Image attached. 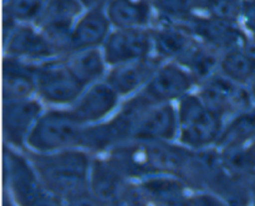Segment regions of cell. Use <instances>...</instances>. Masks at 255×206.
<instances>
[{"label":"cell","instance_id":"1","mask_svg":"<svg viewBox=\"0 0 255 206\" xmlns=\"http://www.w3.org/2000/svg\"><path fill=\"white\" fill-rule=\"evenodd\" d=\"M30 160L47 190L57 199L84 201L90 191L92 160L89 154L77 148L52 153L31 151Z\"/></svg>","mask_w":255,"mask_h":206},{"label":"cell","instance_id":"2","mask_svg":"<svg viewBox=\"0 0 255 206\" xmlns=\"http://www.w3.org/2000/svg\"><path fill=\"white\" fill-rule=\"evenodd\" d=\"M179 141L193 150L217 144L224 127V117L211 111L199 94L187 93L178 99Z\"/></svg>","mask_w":255,"mask_h":206},{"label":"cell","instance_id":"3","mask_svg":"<svg viewBox=\"0 0 255 206\" xmlns=\"http://www.w3.org/2000/svg\"><path fill=\"white\" fill-rule=\"evenodd\" d=\"M85 124L71 109L42 113L29 134L26 145L35 153H52L81 146Z\"/></svg>","mask_w":255,"mask_h":206},{"label":"cell","instance_id":"4","mask_svg":"<svg viewBox=\"0 0 255 206\" xmlns=\"http://www.w3.org/2000/svg\"><path fill=\"white\" fill-rule=\"evenodd\" d=\"M86 87L76 78L65 57L37 62L36 93L44 102L56 106L74 104Z\"/></svg>","mask_w":255,"mask_h":206},{"label":"cell","instance_id":"5","mask_svg":"<svg viewBox=\"0 0 255 206\" xmlns=\"http://www.w3.org/2000/svg\"><path fill=\"white\" fill-rule=\"evenodd\" d=\"M5 175L12 196L20 205H45L59 201L42 183L30 160L5 148Z\"/></svg>","mask_w":255,"mask_h":206},{"label":"cell","instance_id":"6","mask_svg":"<svg viewBox=\"0 0 255 206\" xmlns=\"http://www.w3.org/2000/svg\"><path fill=\"white\" fill-rule=\"evenodd\" d=\"M198 94L211 111L224 118L248 111L255 103L251 86L237 83L221 71L201 84Z\"/></svg>","mask_w":255,"mask_h":206},{"label":"cell","instance_id":"7","mask_svg":"<svg viewBox=\"0 0 255 206\" xmlns=\"http://www.w3.org/2000/svg\"><path fill=\"white\" fill-rule=\"evenodd\" d=\"M152 51L153 40L151 30H147L146 27L116 29L110 32L102 45L105 60L111 67L148 57Z\"/></svg>","mask_w":255,"mask_h":206},{"label":"cell","instance_id":"8","mask_svg":"<svg viewBox=\"0 0 255 206\" xmlns=\"http://www.w3.org/2000/svg\"><path fill=\"white\" fill-rule=\"evenodd\" d=\"M42 114V106L31 98L6 99L2 104V132L7 145L21 149Z\"/></svg>","mask_w":255,"mask_h":206},{"label":"cell","instance_id":"9","mask_svg":"<svg viewBox=\"0 0 255 206\" xmlns=\"http://www.w3.org/2000/svg\"><path fill=\"white\" fill-rule=\"evenodd\" d=\"M196 84L192 74L178 62L162 64L141 93L152 103H168L181 99Z\"/></svg>","mask_w":255,"mask_h":206},{"label":"cell","instance_id":"10","mask_svg":"<svg viewBox=\"0 0 255 206\" xmlns=\"http://www.w3.org/2000/svg\"><path fill=\"white\" fill-rule=\"evenodd\" d=\"M178 25L188 30L199 41L222 54L242 47L248 36L234 22L224 21L213 16L198 17L193 15L186 21L178 22Z\"/></svg>","mask_w":255,"mask_h":206},{"label":"cell","instance_id":"11","mask_svg":"<svg viewBox=\"0 0 255 206\" xmlns=\"http://www.w3.org/2000/svg\"><path fill=\"white\" fill-rule=\"evenodd\" d=\"M4 49L6 56L17 57L31 62L61 57L41 30H36L29 22L16 24L14 29L4 36Z\"/></svg>","mask_w":255,"mask_h":206},{"label":"cell","instance_id":"12","mask_svg":"<svg viewBox=\"0 0 255 206\" xmlns=\"http://www.w3.org/2000/svg\"><path fill=\"white\" fill-rule=\"evenodd\" d=\"M178 133V112L168 102L152 104L144 111L134 127L132 139L168 143Z\"/></svg>","mask_w":255,"mask_h":206},{"label":"cell","instance_id":"13","mask_svg":"<svg viewBox=\"0 0 255 206\" xmlns=\"http://www.w3.org/2000/svg\"><path fill=\"white\" fill-rule=\"evenodd\" d=\"M120 97L116 89L105 79L87 87L70 109L81 123L89 126L99 123L111 114L119 104Z\"/></svg>","mask_w":255,"mask_h":206},{"label":"cell","instance_id":"14","mask_svg":"<svg viewBox=\"0 0 255 206\" xmlns=\"http://www.w3.org/2000/svg\"><path fill=\"white\" fill-rule=\"evenodd\" d=\"M162 64L163 59L159 56H148L119 64L112 66L111 71L107 73L106 81L121 97L129 96L143 88Z\"/></svg>","mask_w":255,"mask_h":206},{"label":"cell","instance_id":"15","mask_svg":"<svg viewBox=\"0 0 255 206\" xmlns=\"http://www.w3.org/2000/svg\"><path fill=\"white\" fill-rule=\"evenodd\" d=\"M111 26L105 7L89 9L72 26L70 35L71 52L102 46L111 32Z\"/></svg>","mask_w":255,"mask_h":206},{"label":"cell","instance_id":"16","mask_svg":"<svg viewBox=\"0 0 255 206\" xmlns=\"http://www.w3.org/2000/svg\"><path fill=\"white\" fill-rule=\"evenodd\" d=\"M37 62L6 56L2 61V98H29L36 92Z\"/></svg>","mask_w":255,"mask_h":206},{"label":"cell","instance_id":"17","mask_svg":"<svg viewBox=\"0 0 255 206\" xmlns=\"http://www.w3.org/2000/svg\"><path fill=\"white\" fill-rule=\"evenodd\" d=\"M125 176L111 160H94L90 173L91 195L101 203H120L128 189L125 184Z\"/></svg>","mask_w":255,"mask_h":206},{"label":"cell","instance_id":"18","mask_svg":"<svg viewBox=\"0 0 255 206\" xmlns=\"http://www.w3.org/2000/svg\"><path fill=\"white\" fill-rule=\"evenodd\" d=\"M222 55V52L196 39L188 51L176 62L182 65L192 74L196 83L201 86L219 71Z\"/></svg>","mask_w":255,"mask_h":206},{"label":"cell","instance_id":"19","mask_svg":"<svg viewBox=\"0 0 255 206\" xmlns=\"http://www.w3.org/2000/svg\"><path fill=\"white\" fill-rule=\"evenodd\" d=\"M153 50L163 60L178 61L196 41V37L181 25H163L151 30Z\"/></svg>","mask_w":255,"mask_h":206},{"label":"cell","instance_id":"20","mask_svg":"<svg viewBox=\"0 0 255 206\" xmlns=\"http://www.w3.org/2000/svg\"><path fill=\"white\" fill-rule=\"evenodd\" d=\"M105 10L116 29L146 27L152 16L148 0H109Z\"/></svg>","mask_w":255,"mask_h":206},{"label":"cell","instance_id":"21","mask_svg":"<svg viewBox=\"0 0 255 206\" xmlns=\"http://www.w3.org/2000/svg\"><path fill=\"white\" fill-rule=\"evenodd\" d=\"M84 6L79 0H44L39 16L34 21L36 27L44 29H72Z\"/></svg>","mask_w":255,"mask_h":206},{"label":"cell","instance_id":"22","mask_svg":"<svg viewBox=\"0 0 255 206\" xmlns=\"http://www.w3.org/2000/svg\"><path fill=\"white\" fill-rule=\"evenodd\" d=\"M174 174H156L146 176L141 184L137 185L144 200L156 203L181 204L186 200L184 185Z\"/></svg>","mask_w":255,"mask_h":206},{"label":"cell","instance_id":"23","mask_svg":"<svg viewBox=\"0 0 255 206\" xmlns=\"http://www.w3.org/2000/svg\"><path fill=\"white\" fill-rule=\"evenodd\" d=\"M65 60L72 73L86 88L101 81L105 76L107 62L104 52L99 50V47L74 51L65 56Z\"/></svg>","mask_w":255,"mask_h":206},{"label":"cell","instance_id":"24","mask_svg":"<svg viewBox=\"0 0 255 206\" xmlns=\"http://www.w3.org/2000/svg\"><path fill=\"white\" fill-rule=\"evenodd\" d=\"M255 136V106L253 108L232 117L224 124L216 145L222 149L242 146Z\"/></svg>","mask_w":255,"mask_h":206},{"label":"cell","instance_id":"25","mask_svg":"<svg viewBox=\"0 0 255 206\" xmlns=\"http://www.w3.org/2000/svg\"><path fill=\"white\" fill-rule=\"evenodd\" d=\"M219 71L237 83L251 86L255 81V65L242 47L229 50L222 55Z\"/></svg>","mask_w":255,"mask_h":206},{"label":"cell","instance_id":"26","mask_svg":"<svg viewBox=\"0 0 255 206\" xmlns=\"http://www.w3.org/2000/svg\"><path fill=\"white\" fill-rule=\"evenodd\" d=\"M157 11L174 22H183L193 16L198 7H206L207 0H152Z\"/></svg>","mask_w":255,"mask_h":206},{"label":"cell","instance_id":"27","mask_svg":"<svg viewBox=\"0 0 255 206\" xmlns=\"http://www.w3.org/2000/svg\"><path fill=\"white\" fill-rule=\"evenodd\" d=\"M42 5L44 0H4V16L16 22H34Z\"/></svg>","mask_w":255,"mask_h":206},{"label":"cell","instance_id":"28","mask_svg":"<svg viewBox=\"0 0 255 206\" xmlns=\"http://www.w3.org/2000/svg\"><path fill=\"white\" fill-rule=\"evenodd\" d=\"M206 9L209 16L238 24L242 17L243 0H208Z\"/></svg>","mask_w":255,"mask_h":206},{"label":"cell","instance_id":"29","mask_svg":"<svg viewBox=\"0 0 255 206\" xmlns=\"http://www.w3.org/2000/svg\"><path fill=\"white\" fill-rule=\"evenodd\" d=\"M242 19L246 29L255 36V0H243Z\"/></svg>","mask_w":255,"mask_h":206},{"label":"cell","instance_id":"30","mask_svg":"<svg viewBox=\"0 0 255 206\" xmlns=\"http://www.w3.org/2000/svg\"><path fill=\"white\" fill-rule=\"evenodd\" d=\"M242 50L246 52L247 56L252 60V62L255 65V36L251 35V36H247L246 41H244Z\"/></svg>","mask_w":255,"mask_h":206},{"label":"cell","instance_id":"31","mask_svg":"<svg viewBox=\"0 0 255 206\" xmlns=\"http://www.w3.org/2000/svg\"><path fill=\"white\" fill-rule=\"evenodd\" d=\"M85 9H97V7H105L109 0H79Z\"/></svg>","mask_w":255,"mask_h":206},{"label":"cell","instance_id":"32","mask_svg":"<svg viewBox=\"0 0 255 206\" xmlns=\"http://www.w3.org/2000/svg\"><path fill=\"white\" fill-rule=\"evenodd\" d=\"M251 89H252V92H253V96H254V99H255V81L251 84Z\"/></svg>","mask_w":255,"mask_h":206}]
</instances>
